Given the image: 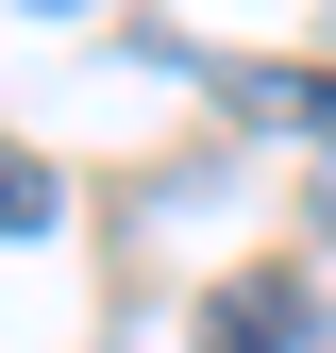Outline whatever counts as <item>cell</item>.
Segmentation results:
<instances>
[{"mask_svg":"<svg viewBox=\"0 0 336 353\" xmlns=\"http://www.w3.org/2000/svg\"><path fill=\"white\" fill-rule=\"evenodd\" d=\"M51 219H67V185H51L34 152H0V236H51Z\"/></svg>","mask_w":336,"mask_h":353,"instance_id":"obj_2","label":"cell"},{"mask_svg":"<svg viewBox=\"0 0 336 353\" xmlns=\"http://www.w3.org/2000/svg\"><path fill=\"white\" fill-rule=\"evenodd\" d=\"M202 353H336V303L303 270H235V286H202Z\"/></svg>","mask_w":336,"mask_h":353,"instance_id":"obj_1","label":"cell"},{"mask_svg":"<svg viewBox=\"0 0 336 353\" xmlns=\"http://www.w3.org/2000/svg\"><path fill=\"white\" fill-rule=\"evenodd\" d=\"M319 236H336V135H319Z\"/></svg>","mask_w":336,"mask_h":353,"instance_id":"obj_3","label":"cell"}]
</instances>
